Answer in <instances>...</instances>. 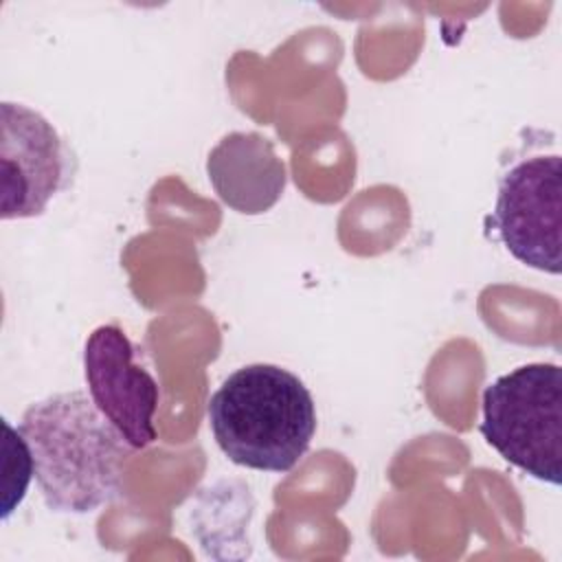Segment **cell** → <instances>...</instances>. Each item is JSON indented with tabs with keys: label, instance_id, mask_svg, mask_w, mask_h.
Here are the masks:
<instances>
[{
	"label": "cell",
	"instance_id": "1",
	"mask_svg": "<svg viewBox=\"0 0 562 562\" xmlns=\"http://www.w3.org/2000/svg\"><path fill=\"white\" fill-rule=\"evenodd\" d=\"M50 512L88 514L123 492L134 448L83 391L33 402L18 424Z\"/></svg>",
	"mask_w": 562,
	"mask_h": 562
},
{
	"label": "cell",
	"instance_id": "8",
	"mask_svg": "<svg viewBox=\"0 0 562 562\" xmlns=\"http://www.w3.org/2000/svg\"><path fill=\"white\" fill-rule=\"evenodd\" d=\"M35 476L33 472V457L31 450L20 435L18 428H13L4 419V501H2V518L7 520L15 505L22 503L29 481Z\"/></svg>",
	"mask_w": 562,
	"mask_h": 562
},
{
	"label": "cell",
	"instance_id": "6",
	"mask_svg": "<svg viewBox=\"0 0 562 562\" xmlns=\"http://www.w3.org/2000/svg\"><path fill=\"white\" fill-rule=\"evenodd\" d=\"M134 351L121 327L99 325L83 347V373L97 408L134 450H143L156 439L154 413L160 393L149 371L134 364Z\"/></svg>",
	"mask_w": 562,
	"mask_h": 562
},
{
	"label": "cell",
	"instance_id": "7",
	"mask_svg": "<svg viewBox=\"0 0 562 562\" xmlns=\"http://www.w3.org/2000/svg\"><path fill=\"white\" fill-rule=\"evenodd\" d=\"M206 171L217 195L239 213H263L285 187V165L257 132H233L209 154Z\"/></svg>",
	"mask_w": 562,
	"mask_h": 562
},
{
	"label": "cell",
	"instance_id": "5",
	"mask_svg": "<svg viewBox=\"0 0 562 562\" xmlns=\"http://www.w3.org/2000/svg\"><path fill=\"white\" fill-rule=\"evenodd\" d=\"M0 217H37L64 191L75 158L59 132L22 103H0Z\"/></svg>",
	"mask_w": 562,
	"mask_h": 562
},
{
	"label": "cell",
	"instance_id": "2",
	"mask_svg": "<svg viewBox=\"0 0 562 562\" xmlns=\"http://www.w3.org/2000/svg\"><path fill=\"white\" fill-rule=\"evenodd\" d=\"M209 426L220 450L237 465L288 472L316 432L310 389L277 364H246L211 395Z\"/></svg>",
	"mask_w": 562,
	"mask_h": 562
},
{
	"label": "cell",
	"instance_id": "3",
	"mask_svg": "<svg viewBox=\"0 0 562 562\" xmlns=\"http://www.w3.org/2000/svg\"><path fill=\"white\" fill-rule=\"evenodd\" d=\"M481 435L525 474L562 483V369L531 362L496 378L483 391Z\"/></svg>",
	"mask_w": 562,
	"mask_h": 562
},
{
	"label": "cell",
	"instance_id": "4",
	"mask_svg": "<svg viewBox=\"0 0 562 562\" xmlns=\"http://www.w3.org/2000/svg\"><path fill=\"white\" fill-rule=\"evenodd\" d=\"M492 226L520 263L560 274L562 270V160L527 156L498 178Z\"/></svg>",
	"mask_w": 562,
	"mask_h": 562
}]
</instances>
